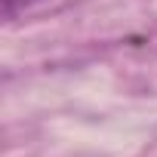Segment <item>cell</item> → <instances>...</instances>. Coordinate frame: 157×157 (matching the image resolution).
Returning <instances> with one entry per match:
<instances>
[{"mask_svg":"<svg viewBox=\"0 0 157 157\" xmlns=\"http://www.w3.org/2000/svg\"><path fill=\"white\" fill-rule=\"evenodd\" d=\"M0 3H3V19H6V22H16V19L25 16L31 6H37L40 0H0Z\"/></svg>","mask_w":157,"mask_h":157,"instance_id":"obj_1","label":"cell"}]
</instances>
